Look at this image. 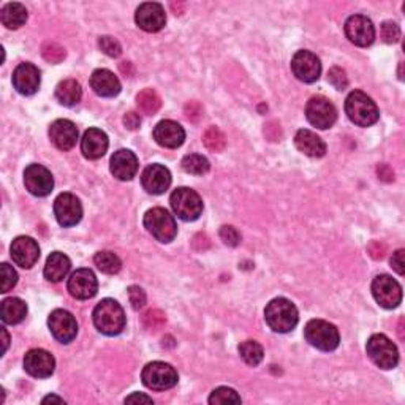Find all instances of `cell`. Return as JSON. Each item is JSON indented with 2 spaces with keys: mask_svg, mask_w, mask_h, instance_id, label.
I'll return each instance as SVG.
<instances>
[{
  "mask_svg": "<svg viewBox=\"0 0 405 405\" xmlns=\"http://www.w3.org/2000/svg\"><path fill=\"white\" fill-rule=\"evenodd\" d=\"M93 325L105 336H117L126 328V314L114 299H102L92 314Z\"/></svg>",
  "mask_w": 405,
  "mask_h": 405,
  "instance_id": "6da1fadb",
  "label": "cell"
},
{
  "mask_svg": "<svg viewBox=\"0 0 405 405\" xmlns=\"http://www.w3.org/2000/svg\"><path fill=\"white\" fill-rule=\"evenodd\" d=\"M267 326L276 333H290L298 325V309L290 299L276 298L265 309Z\"/></svg>",
  "mask_w": 405,
  "mask_h": 405,
  "instance_id": "7a4b0ae2",
  "label": "cell"
},
{
  "mask_svg": "<svg viewBox=\"0 0 405 405\" xmlns=\"http://www.w3.org/2000/svg\"><path fill=\"white\" fill-rule=\"evenodd\" d=\"M345 113L348 119L359 127L373 126L380 116L376 102L361 91H353L350 95L347 97Z\"/></svg>",
  "mask_w": 405,
  "mask_h": 405,
  "instance_id": "3957f363",
  "label": "cell"
},
{
  "mask_svg": "<svg viewBox=\"0 0 405 405\" xmlns=\"http://www.w3.org/2000/svg\"><path fill=\"white\" fill-rule=\"evenodd\" d=\"M304 338L310 345L321 352L336 350L340 342L338 328L325 320H310L304 328Z\"/></svg>",
  "mask_w": 405,
  "mask_h": 405,
  "instance_id": "277c9868",
  "label": "cell"
},
{
  "mask_svg": "<svg viewBox=\"0 0 405 405\" xmlns=\"http://www.w3.org/2000/svg\"><path fill=\"white\" fill-rule=\"evenodd\" d=\"M171 208L180 220L193 222L203 213V199L189 187H179L171 193Z\"/></svg>",
  "mask_w": 405,
  "mask_h": 405,
  "instance_id": "5b68a950",
  "label": "cell"
},
{
  "mask_svg": "<svg viewBox=\"0 0 405 405\" xmlns=\"http://www.w3.org/2000/svg\"><path fill=\"white\" fill-rule=\"evenodd\" d=\"M366 352L373 361V364L378 366L380 369H394L399 363L397 347L392 344V340L386 338L385 334L371 336L369 340H367Z\"/></svg>",
  "mask_w": 405,
  "mask_h": 405,
  "instance_id": "8992f818",
  "label": "cell"
},
{
  "mask_svg": "<svg viewBox=\"0 0 405 405\" xmlns=\"http://www.w3.org/2000/svg\"><path fill=\"white\" fill-rule=\"evenodd\" d=\"M145 227L155 239L160 242H171L178 234L174 217L164 208H152L145 214Z\"/></svg>",
  "mask_w": 405,
  "mask_h": 405,
  "instance_id": "52a82bcc",
  "label": "cell"
},
{
  "mask_svg": "<svg viewBox=\"0 0 405 405\" xmlns=\"http://www.w3.org/2000/svg\"><path fill=\"white\" fill-rule=\"evenodd\" d=\"M142 383L149 390L165 391L170 390L178 383V372L171 364L161 363V361H154L149 363L141 373Z\"/></svg>",
  "mask_w": 405,
  "mask_h": 405,
  "instance_id": "ba28073f",
  "label": "cell"
},
{
  "mask_svg": "<svg viewBox=\"0 0 405 405\" xmlns=\"http://www.w3.org/2000/svg\"><path fill=\"white\" fill-rule=\"evenodd\" d=\"M372 295L380 306L385 309H394L402 301V288L397 280L391 276H377L372 282Z\"/></svg>",
  "mask_w": 405,
  "mask_h": 405,
  "instance_id": "9c48e42d",
  "label": "cell"
},
{
  "mask_svg": "<svg viewBox=\"0 0 405 405\" xmlns=\"http://www.w3.org/2000/svg\"><path fill=\"white\" fill-rule=\"evenodd\" d=\"M307 121L312 124L314 127L320 130H326L334 126L336 119H338V111H336L334 105L325 97H312L307 102L306 107Z\"/></svg>",
  "mask_w": 405,
  "mask_h": 405,
  "instance_id": "30bf717a",
  "label": "cell"
},
{
  "mask_svg": "<svg viewBox=\"0 0 405 405\" xmlns=\"http://www.w3.org/2000/svg\"><path fill=\"white\" fill-rule=\"evenodd\" d=\"M54 214L59 225L74 227L83 219V206L73 193H60L54 201Z\"/></svg>",
  "mask_w": 405,
  "mask_h": 405,
  "instance_id": "8fae6325",
  "label": "cell"
},
{
  "mask_svg": "<svg viewBox=\"0 0 405 405\" xmlns=\"http://www.w3.org/2000/svg\"><path fill=\"white\" fill-rule=\"evenodd\" d=\"M49 331L60 344H70L78 334L77 319L64 309H55L48 319Z\"/></svg>",
  "mask_w": 405,
  "mask_h": 405,
  "instance_id": "7c38bea8",
  "label": "cell"
},
{
  "mask_svg": "<svg viewBox=\"0 0 405 405\" xmlns=\"http://www.w3.org/2000/svg\"><path fill=\"white\" fill-rule=\"evenodd\" d=\"M24 185L34 197H48L54 189L53 174L43 165H29L24 171Z\"/></svg>",
  "mask_w": 405,
  "mask_h": 405,
  "instance_id": "4fadbf2b",
  "label": "cell"
},
{
  "mask_svg": "<svg viewBox=\"0 0 405 405\" xmlns=\"http://www.w3.org/2000/svg\"><path fill=\"white\" fill-rule=\"evenodd\" d=\"M345 35L353 45L366 48L376 40V27L369 18L363 15H353L345 22Z\"/></svg>",
  "mask_w": 405,
  "mask_h": 405,
  "instance_id": "5bb4252c",
  "label": "cell"
},
{
  "mask_svg": "<svg viewBox=\"0 0 405 405\" xmlns=\"http://www.w3.org/2000/svg\"><path fill=\"white\" fill-rule=\"evenodd\" d=\"M291 70L303 83H315L321 74L320 59L310 51H298L291 59Z\"/></svg>",
  "mask_w": 405,
  "mask_h": 405,
  "instance_id": "9a60e30c",
  "label": "cell"
},
{
  "mask_svg": "<svg viewBox=\"0 0 405 405\" xmlns=\"http://www.w3.org/2000/svg\"><path fill=\"white\" fill-rule=\"evenodd\" d=\"M135 21L138 27L145 32H159L165 27L166 15L165 10L157 2H146L141 4L136 10Z\"/></svg>",
  "mask_w": 405,
  "mask_h": 405,
  "instance_id": "2e32d148",
  "label": "cell"
},
{
  "mask_svg": "<svg viewBox=\"0 0 405 405\" xmlns=\"http://www.w3.org/2000/svg\"><path fill=\"white\" fill-rule=\"evenodd\" d=\"M55 367L54 357L46 350L41 348H34L29 350L24 357V369L35 378H46L51 377Z\"/></svg>",
  "mask_w": 405,
  "mask_h": 405,
  "instance_id": "e0dca14e",
  "label": "cell"
},
{
  "mask_svg": "<svg viewBox=\"0 0 405 405\" xmlns=\"http://www.w3.org/2000/svg\"><path fill=\"white\" fill-rule=\"evenodd\" d=\"M10 253L18 266L24 267V270H30L40 258L39 242L29 238V236H20L11 244Z\"/></svg>",
  "mask_w": 405,
  "mask_h": 405,
  "instance_id": "ac0fdd59",
  "label": "cell"
},
{
  "mask_svg": "<svg viewBox=\"0 0 405 405\" xmlns=\"http://www.w3.org/2000/svg\"><path fill=\"white\" fill-rule=\"evenodd\" d=\"M67 286L73 298L84 301V299H91L97 295L98 282L95 274L91 270H78L68 279Z\"/></svg>",
  "mask_w": 405,
  "mask_h": 405,
  "instance_id": "d6986e66",
  "label": "cell"
},
{
  "mask_svg": "<svg viewBox=\"0 0 405 405\" xmlns=\"http://www.w3.org/2000/svg\"><path fill=\"white\" fill-rule=\"evenodd\" d=\"M141 184L147 193L161 195L171 185V173L164 165H149L141 174Z\"/></svg>",
  "mask_w": 405,
  "mask_h": 405,
  "instance_id": "ffe728a7",
  "label": "cell"
},
{
  "mask_svg": "<svg viewBox=\"0 0 405 405\" xmlns=\"http://www.w3.org/2000/svg\"><path fill=\"white\" fill-rule=\"evenodd\" d=\"M40 72L34 64L24 62L20 64L13 72V86L21 95H34L40 87Z\"/></svg>",
  "mask_w": 405,
  "mask_h": 405,
  "instance_id": "44dd1931",
  "label": "cell"
},
{
  "mask_svg": "<svg viewBox=\"0 0 405 405\" xmlns=\"http://www.w3.org/2000/svg\"><path fill=\"white\" fill-rule=\"evenodd\" d=\"M49 138L60 151H70L78 141V128L72 121L58 119L49 127Z\"/></svg>",
  "mask_w": 405,
  "mask_h": 405,
  "instance_id": "7402d4cb",
  "label": "cell"
},
{
  "mask_svg": "<svg viewBox=\"0 0 405 405\" xmlns=\"http://www.w3.org/2000/svg\"><path fill=\"white\" fill-rule=\"evenodd\" d=\"M109 168L114 178L119 180H130L135 178L136 171H138V159L128 149H119L111 157Z\"/></svg>",
  "mask_w": 405,
  "mask_h": 405,
  "instance_id": "603a6c76",
  "label": "cell"
},
{
  "mask_svg": "<svg viewBox=\"0 0 405 405\" xmlns=\"http://www.w3.org/2000/svg\"><path fill=\"white\" fill-rule=\"evenodd\" d=\"M108 136L100 128H89L81 140V152L86 159H102L108 151Z\"/></svg>",
  "mask_w": 405,
  "mask_h": 405,
  "instance_id": "cb8c5ba5",
  "label": "cell"
},
{
  "mask_svg": "<svg viewBox=\"0 0 405 405\" xmlns=\"http://www.w3.org/2000/svg\"><path fill=\"white\" fill-rule=\"evenodd\" d=\"M154 140L159 142L160 146L168 149H176L182 146L185 140L184 128L174 121H161L154 128Z\"/></svg>",
  "mask_w": 405,
  "mask_h": 405,
  "instance_id": "d4e9b609",
  "label": "cell"
},
{
  "mask_svg": "<svg viewBox=\"0 0 405 405\" xmlns=\"http://www.w3.org/2000/svg\"><path fill=\"white\" fill-rule=\"evenodd\" d=\"M91 87L100 97H116L121 92V81L113 72L107 68H98L92 73Z\"/></svg>",
  "mask_w": 405,
  "mask_h": 405,
  "instance_id": "484cf974",
  "label": "cell"
},
{
  "mask_svg": "<svg viewBox=\"0 0 405 405\" xmlns=\"http://www.w3.org/2000/svg\"><path fill=\"white\" fill-rule=\"evenodd\" d=\"M295 145L304 155L312 159H320L326 154V145L319 135L310 130H299L295 136Z\"/></svg>",
  "mask_w": 405,
  "mask_h": 405,
  "instance_id": "4316f807",
  "label": "cell"
},
{
  "mask_svg": "<svg viewBox=\"0 0 405 405\" xmlns=\"http://www.w3.org/2000/svg\"><path fill=\"white\" fill-rule=\"evenodd\" d=\"M72 261L62 252H53L49 255L45 265V277L49 282H60L67 277V274L70 272Z\"/></svg>",
  "mask_w": 405,
  "mask_h": 405,
  "instance_id": "83f0119b",
  "label": "cell"
},
{
  "mask_svg": "<svg viewBox=\"0 0 405 405\" xmlns=\"http://www.w3.org/2000/svg\"><path fill=\"white\" fill-rule=\"evenodd\" d=\"M0 315H2V321L7 323V325H18L27 315L26 303L20 298L4 299L2 307H0Z\"/></svg>",
  "mask_w": 405,
  "mask_h": 405,
  "instance_id": "f1b7e54d",
  "label": "cell"
},
{
  "mask_svg": "<svg viewBox=\"0 0 405 405\" xmlns=\"http://www.w3.org/2000/svg\"><path fill=\"white\" fill-rule=\"evenodd\" d=\"M83 95V89L77 79H65L55 87V98L64 107H74Z\"/></svg>",
  "mask_w": 405,
  "mask_h": 405,
  "instance_id": "f546056e",
  "label": "cell"
},
{
  "mask_svg": "<svg viewBox=\"0 0 405 405\" xmlns=\"http://www.w3.org/2000/svg\"><path fill=\"white\" fill-rule=\"evenodd\" d=\"M0 20H2V24L5 27L20 29L27 21V10H26V7H24V5L18 4V2L7 4L2 8Z\"/></svg>",
  "mask_w": 405,
  "mask_h": 405,
  "instance_id": "4dcf8cb0",
  "label": "cell"
},
{
  "mask_svg": "<svg viewBox=\"0 0 405 405\" xmlns=\"http://www.w3.org/2000/svg\"><path fill=\"white\" fill-rule=\"evenodd\" d=\"M136 105L147 116H154L161 107V98L154 89H145L136 95Z\"/></svg>",
  "mask_w": 405,
  "mask_h": 405,
  "instance_id": "1f68e13d",
  "label": "cell"
},
{
  "mask_svg": "<svg viewBox=\"0 0 405 405\" xmlns=\"http://www.w3.org/2000/svg\"><path fill=\"white\" fill-rule=\"evenodd\" d=\"M239 354L244 359V363L248 366H258L265 358L263 347L257 340H246L239 345Z\"/></svg>",
  "mask_w": 405,
  "mask_h": 405,
  "instance_id": "d6a6232c",
  "label": "cell"
},
{
  "mask_svg": "<svg viewBox=\"0 0 405 405\" xmlns=\"http://www.w3.org/2000/svg\"><path fill=\"white\" fill-rule=\"evenodd\" d=\"M93 261H95V266L98 267V270L105 274H117L122 267L121 258L117 257L114 252H109V251H102L95 253Z\"/></svg>",
  "mask_w": 405,
  "mask_h": 405,
  "instance_id": "836d02e7",
  "label": "cell"
},
{
  "mask_svg": "<svg viewBox=\"0 0 405 405\" xmlns=\"http://www.w3.org/2000/svg\"><path fill=\"white\" fill-rule=\"evenodd\" d=\"M180 165H182V170L185 173L195 174V176H203V174H206L211 168L209 160L199 154L185 155Z\"/></svg>",
  "mask_w": 405,
  "mask_h": 405,
  "instance_id": "e575fe53",
  "label": "cell"
},
{
  "mask_svg": "<svg viewBox=\"0 0 405 405\" xmlns=\"http://www.w3.org/2000/svg\"><path fill=\"white\" fill-rule=\"evenodd\" d=\"M203 142L211 152H222L227 146V138L220 128L209 127L203 135Z\"/></svg>",
  "mask_w": 405,
  "mask_h": 405,
  "instance_id": "d590c367",
  "label": "cell"
},
{
  "mask_svg": "<svg viewBox=\"0 0 405 405\" xmlns=\"http://www.w3.org/2000/svg\"><path fill=\"white\" fill-rule=\"evenodd\" d=\"M142 325L151 333H157L166 325V315L159 309H149L147 312L142 315Z\"/></svg>",
  "mask_w": 405,
  "mask_h": 405,
  "instance_id": "8d00e7d4",
  "label": "cell"
},
{
  "mask_svg": "<svg viewBox=\"0 0 405 405\" xmlns=\"http://www.w3.org/2000/svg\"><path fill=\"white\" fill-rule=\"evenodd\" d=\"M41 55L43 59L49 62V64H60V62L65 59L67 51L64 49V46L59 45V43L46 41L45 45L41 46Z\"/></svg>",
  "mask_w": 405,
  "mask_h": 405,
  "instance_id": "74e56055",
  "label": "cell"
},
{
  "mask_svg": "<svg viewBox=\"0 0 405 405\" xmlns=\"http://www.w3.org/2000/svg\"><path fill=\"white\" fill-rule=\"evenodd\" d=\"M209 404H241V396L232 388L220 386V388L213 391V394L209 397Z\"/></svg>",
  "mask_w": 405,
  "mask_h": 405,
  "instance_id": "f35d334b",
  "label": "cell"
},
{
  "mask_svg": "<svg viewBox=\"0 0 405 405\" xmlns=\"http://www.w3.org/2000/svg\"><path fill=\"white\" fill-rule=\"evenodd\" d=\"M0 276H2V293H8L18 284V274L8 263L0 265Z\"/></svg>",
  "mask_w": 405,
  "mask_h": 405,
  "instance_id": "ab89813d",
  "label": "cell"
},
{
  "mask_svg": "<svg viewBox=\"0 0 405 405\" xmlns=\"http://www.w3.org/2000/svg\"><path fill=\"white\" fill-rule=\"evenodd\" d=\"M98 46L105 54L109 55V58H119L121 53H122L121 43L117 41L116 39H113V36H108V35L100 36Z\"/></svg>",
  "mask_w": 405,
  "mask_h": 405,
  "instance_id": "60d3db41",
  "label": "cell"
},
{
  "mask_svg": "<svg viewBox=\"0 0 405 405\" xmlns=\"http://www.w3.org/2000/svg\"><path fill=\"white\" fill-rule=\"evenodd\" d=\"M380 35H382L385 43L392 45V43H397L399 39H401V27L392 21H385L382 27H380Z\"/></svg>",
  "mask_w": 405,
  "mask_h": 405,
  "instance_id": "b9f144b4",
  "label": "cell"
},
{
  "mask_svg": "<svg viewBox=\"0 0 405 405\" xmlns=\"http://www.w3.org/2000/svg\"><path fill=\"white\" fill-rule=\"evenodd\" d=\"M328 81H329V84H333L334 89H338V91H344L348 86L347 73L339 67H333L331 70L328 72Z\"/></svg>",
  "mask_w": 405,
  "mask_h": 405,
  "instance_id": "7bdbcfd3",
  "label": "cell"
},
{
  "mask_svg": "<svg viewBox=\"0 0 405 405\" xmlns=\"http://www.w3.org/2000/svg\"><path fill=\"white\" fill-rule=\"evenodd\" d=\"M128 299L135 310H140L146 306V293L138 285L128 286Z\"/></svg>",
  "mask_w": 405,
  "mask_h": 405,
  "instance_id": "ee69618b",
  "label": "cell"
},
{
  "mask_svg": "<svg viewBox=\"0 0 405 405\" xmlns=\"http://www.w3.org/2000/svg\"><path fill=\"white\" fill-rule=\"evenodd\" d=\"M219 234H220V239L230 247H236L241 242V234L238 233V230L232 225H223L220 228Z\"/></svg>",
  "mask_w": 405,
  "mask_h": 405,
  "instance_id": "f6af8a7d",
  "label": "cell"
},
{
  "mask_svg": "<svg viewBox=\"0 0 405 405\" xmlns=\"http://www.w3.org/2000/svg\"><path fill=\"white\" fill-rule=\"evenodd\" d=\"M184 113H185L187 119L197 122V121H199V117L203 116V108H201V105H199L198 102H190V103L185 105Z\"/></svg>",
  "mask_w": 405,
  "mask_h": 405,
  "instance_id": "bcb514c9",
  "label": "cell"
},
{
  "mask_svg": "<svg viewBox=\"0 0 405 405\" xmlns=\"http://www.w3.org/2000/svg\"><path fill=\"white\" fill-rule=\"evenodd\" d=\"M404 248H399L396 253H392L391 257V267L394 270L399 276H404L405 272V261H404Z\"/></svg>",
  "mask_w": 405,
  "mask_h": 405,
  "instance_id": "7dc6e473",
  "label": "cell"
},
{
  "mask_svg": "<svg viewBox=\"0 0 405 405\" xmlns=\"http://www.w3.org/2000/svg\"><path fill=\"white\" fill-rule=\"evenodd\" d=\"M367 253H369L373 260H382V258H385L386 246L380 241H372L371 244L367 246Z\"/></svg>",
  "mask_w": 405,
  "mask_h": 405,
  "instance_id": "c3c4849f",
  "label": "cell"
},
{
  "mask_svg": "<svg viewBox=\"0 0 405 405\" xmlns=\"http://www.w3.org/2000/svg\"><path fill=\"white\" fill-rule=\"evenodd\" d=\"M377 176L380 180H383V182H392V180H394V171L391 170L390 165L382 164L377 166Z\"/></svg>",
  "mask_w": 405,
  "mask_h": 405,
  "instance_id": "681fc988",
  "label": "cell"
},
{
  "mask_svg": "<svg viewBox=\"0 0 405 405\" xmlns=\"http://www.w3.org/2000/svg\"><path fill=\"white\" fill-rule=\"evenodd\" d=\"M124 126H126L128 130L140 128V126H141L140 116L136 114V113H133V111H130V113H127L126 116H124Z\"/></svg>",
  "mask_w": 405,
  "mask_h": 405,
  "instance_id": "f907efd6",
  "label": "cell"
},
{
  "mask_svg": "<svg viewBox=\"0 0 405 405\" xmlns=\"http://www.w3.org/2000/svg\"><path fill=\"white\" fill-rule=\"evenodd\" d=\"M265 135L270 138L271 141H277L280 138V126L277 122H270L267 126H265Z\"/></svg>",
  "mask_w": 405,
  "mask_h": 405,
  "instance_id": "816d5d0a",
  "label": "cell"
},
{
  "mask_svg": "<svg viewBox=\"0 0 405 405\" xmlns=\"http://www.w3.org/2000/svg\"><path fill=\"white\" fill-rule=\"evenodd\" d=\"M126 404H154V401L152 397L142 394V392H133L126 399Z\"/></svg>",
  "mask_w": 405,
  "mask_h": 405,
  "instance_id": "f5cc1de1",
  "label": "cell"
},
{
  "mask_svg": "<svg viewBox=\"0 0 405 405\" xmlns=\"http://www.w3.org/2000/svg\"><path fill=\"white\" fill-rule=\"evenodd\" d=\"M119 68L124 74H127V77H132L133 74V67H132V64H130V62H122Z\"/></svg>",
  "mask_w": 405,
  "mask_h": 405,
  "instance_id": "db71d44e",
  "label": "cell"
},
{
  "mask_svg": "<svg viewBox=\"0 0 405 405\" xmlns=\"http://www.w3.org/2000/svg\"><path fill=\"white\" fill-rule=\"evenodd\" d=\"M65 404V401L62 397H59V396H54V394H51V396H46L45 399H43L41 401V404Z\"/></svg>",
  "mask_w": 405,
  "mask_h": 405,
  "instance_id": "11a10c76",
  "label": "cell"
},
{
  "mask_svg": "<svg viewBox=\"0 0 405 405\" xmlns=\"http://www.w3.org/2000/svg\"><path fill=\"white\" fill-rule=\"evenodd\" d=\"M2 336H4V353L7 352V348H8V342H10V338H8V333H7V329L2 328Z\"/></svg>",
  "mask_w": 405,
  "mask_h": 405,
  "instance_id": "9f6ffc18",
  "label": "cell"
},
{
  "mask_svg": "<svg viewBox=\"0 0 405 405\" xmlns=\"http://www.w3.org/2000/svg\"><path fill=\"white\" fill-rule=\"evenodd\" d=\"M397 331H399V338L404 339V320L402 319H401V321H399V329H397Z\"/></svg>",
  "mask_w": 405,
  "mask_h": 405,
  "instance_id": "6f0895ef",
  "label": "cell"
}]
</instances>
